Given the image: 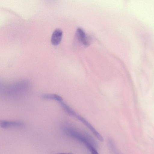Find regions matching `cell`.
<instances>
[{
  "mask_svg": "<svg viewBox=\"0 0 154 154\" xmlns=\"http://www.w3.org/2000/svg\"><path fill=\"white\" fill-rule=\"evenodd\" d=\"M60 104L64 110L69 115L75 116L76 113L67 104L63 102V101L59 102Z\"/></svg>",
  "mask_w": 154,
  "mask_h": 154,
  "instance_id": "8",
  "label": "cell"
},
{
  "mask_svg": "<svg viewBox=\"0 0 154 154\" xmlns=\"http://www.w3.org/2000/svg\"><path fill=\"white\" fill-rule=\"evenodd\" d=\"M29 82L26 80L20 81L18 82L15 83L13 84H11L5 88L7 93H13L15 92H18L23 90L26 89L28 87Z\"/></svg>",
  "mask_w": 154,
  "mask_h": 154,
  "instance_id": "2",
  "label": "cell"
},
{
  "mask_svg": "<svg viewBox=\"0 0 154 154\" xmlns=\"http://www.w3.org/2000/svg\"><path fill=\"white\" fill-rule=\"evenodd\" d=\"M75 117L86 125L99 140L102 142L103 141L104 139L103 137L87 120L77 114H76Z\"/></svg>",
  "mask_w": 154,
  "mask_h": 154,
  "instance_id": "3",
  "label": "cell"
},
{
  "mask_svg": "<svg viewBox=\"0 0 154 154\" xmlns=\"http://www.w3.org/2000/svg\"><path fill=\"white\" fill-rule=\"evenodd\" d=\"M63 34L61 29L59 28L55 29L53 31L51 37V42L54 45H56L60 42Z\"/></svg>",
  "mask_w": 154,
  "mask_h": 154,
  "instance_id": "5",
  "label": "cell"
},
{
  "mask_svg": "<svg viewBox=\"0 0 154 154\" xmlns=\"http://www.w3.org/2000/svg\"><path fill=\"white\" fill-rule=\"evenodd\" d=\"M64 130L67 134L84 144L90 151L95 148L87 138L78 132L69 128H65Z\"/></svg>",
  "mask_w": 154,
  "mask_h": 154,
  "instance_id": "1",
  "label": "cell"
},
{
  "mask_svg": "<svg viewBox=\"0 0 154 154\" xmlns=\"http://www.w3.org/2000/svg\"><path fill=\"white\" fill-rule=\"evenodd\" d=\"M91 152V154H99L95 148L92 150Z\"/></svg>",
  "mask_w": 154,
  "mask_h": 154,
  "instance_id": "9",
  "label": "cell"
},
{
  "mask_svg": "<svg viewBox=\"0 0 154 154\" xmlns=\"http://www.w3.org/2000/svg\"><path fill=\"white\" fill-rule=\"evenodd\" d=\"M76 36L79 41L84 45L87 46L89 44V39L85 32L81 29L78 28L76 31Z\"/></svg>",
  "mask_w": 154,
  "mask_h": 154,
  "instance_id": "6",
  "label": "cell"
},
{
  "mask_svg": "<svg viewBox=\"0 0 154 154\" xmlns=\"http://www.w3.org/2000/svg\"><path fill=\"white\" fill-rule=\"evenodd\" d=\"M0 127L3 128L12 127H23L24 126V124L19 121H11L2 120L0 122Z\"/></svg>",
  "mask_w": 154,
  "mask_h": 154,
  "instance_id": "4",
  "label": "cell"
},
{
  "mask_svg": "<svg viewBox=\"0 0 154 154\" xmlns=\"http://www.w3.org/2000/svg\"><path fill=\"white\" fill-rule=\"evenodd\" d=\"M43 99L46 100H54L59 102L63 100V99L60 96L55 94H43L42 96Z\"/></svg>",
  "mask_w": 154,
  "mask_h": 154,
  "instance_id": "7",
  "label": "cell"
},
{
  "mask_svg": "<svg viewBox=\"0 0 154 154\" xmlns=\"http://www.w3.org/2000/svg\"><path fill=\"white\" fill-rule=\"evenodd\" d=\"M57 154H73L71 152L70 153H59Z\"/></svg>",
  "mask_w": 154,
  "mask_h": 154,
  "instance_id": "10",
  "label": "cell"
}]
</instances>
